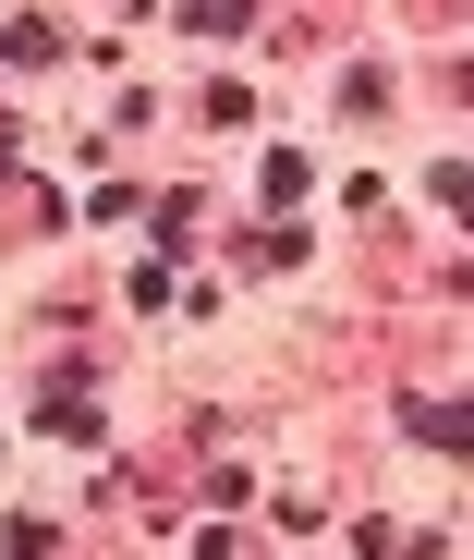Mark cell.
<instances>
[{
  "label": "cell",
  "mask_w": 474,
  "mask_h": 560,
  "mask_svg": "<svg viewBox=\"0 0 474 560\" xmlns=\"http://www.w3.org/2000/svg\"><path fill=\"white\" fill-rule=\"evenodd\" d=\"M414 439H426V451H462L474 427H462V402H414Z\"/></svg>",
  "instance_id": "obj_1"
},
{
  "label": "cell",
  "mask_w": 474,
  "mask_h": 560,
  "mask_svg": "<svg viewBox=\"0 0 474 560\" xmlns=\"http://www.w3.org/2000/svg\"><path fill=\"white\" fill-rule=\"evenodd\" d=\"M182 25L195 37H244V0H182Z\"/></svg>",
  "instance_id": "obj_2"
}]
</instances>
